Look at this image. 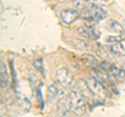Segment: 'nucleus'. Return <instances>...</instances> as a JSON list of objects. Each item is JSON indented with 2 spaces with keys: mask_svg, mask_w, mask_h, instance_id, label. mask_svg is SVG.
Here are the masks:
<instances>
[{
  "mask_svg": "<svg viewBox=\"0 0 125 117\" xmlns=\"http://www.w3.org/2000/svg\"><path fill=\"white\" fill-rule=\"evenodd\" d=\"M77 34L78 36L83 38V39H91L92 40V29L91 26L88 25H81L77 28Z\"/></svg>",
  "mask_w": 125,
  "mask_h": 117,
  "instance_id": "obj_10",
  "label": "nucleus"
},
{
  "mask_svg": "<svg viewBox=\"0 0 125 117\" xmlns=\"http://www.w3.org/2000/svg\"><path fill=\"white\" fill-rule=\"evenodd\" d=\"M33 66L39 72L41 73H44V66H43V60L42 58H38L33 62Z\"/></svg>",
  "mask_w": 125,
  "mask_h": 117,
  "instance_id": "obj_15",
  "label": "nucleus"
},
{
  "mask_svg": "<svg viewBox=\"0 0 125 117\" xmlns=\"http://www.w3.org/2000/svg\"><path fill=\"white\" fill-rule=\"evenodd\" d=\"M83 60L84 61L85 64L91 65V66H93V67H97V66H99L98 62H97V60H96V58L91 56V54H83Z\"/></svg>",
  "mask_w": 125,
  "mask_h": 117,
  "instance_id": "obj_12",
  "label": "nucleus"
},
{
  "mask_svg": "<svg viewBox=\"0 0 125 117\" xmlns=\"http://www.w3.org/2000/svg\"><path fill=\"white\" fill-rule=\"evenodd\" d=\"M74 46L78 49V50H88L90 48V44L87 41H75L74 42Z\"/></svg>",
  "mask_w": 125,
  "mask_h": 117,
  "instance_id": "obj_14",
  "label": "nucleus"
},
{
  "mask_svg": "<svg viewBox=\"0 0 125 117\" xmlns=\"http://www.w3.org/2000/svg\"><path fill=\"white\" fill-rule=\"evenodd\" d=\"M55 77L57 83L62 86H69L70 83L72 82V75L71 72L69 71L67 68H60L57 69V71L55 73Z\"/></svg>",
  "mask_w": 125,
  "mask_h": 117,
  "instance_id": "obj_4",
  "label": "nucleus"
},
{
  "mask_svg": "<svg viewBox=\"0 0 125 117\" xmlns=\"http://www.w3.org/2000/svg\"><path fill=\"white\" fill-rule=\"evenodd\" d=\"M78 17H80V14L75 10H64L61 12V18L66 24H71L77 20Z\"/></svg>",
  "mask_w": 125,
  "mask_h": 117,
  "instance_id": "obj_7",
  "label": "nucleus"
},
{
  "mask_svg": "<svg viewBox=\"0 0 125 117\" xmlns=\"http://www.w3.org/2000/svg\"><path fill=\"white\" fill-rule=\"evenodd\" d=\"M62 95V89L60 88L58 84L54 83L52 85L49 86L48 90H47V99L48 100H52L56 97Z\"/></svg>",
  "mask_w": 125,
  "mask_h": 117,
  "instance_id": "obj_8",
  "label": "nucleus"
},
{
  "mask_svg": "<svg viewBox=\"0 0 125 117\" xmlns=\"http://www.w3.org/2000/svg\"><path fill=\"white\" fill-rule=\"evenodd\" d=\"M108 29L111 30V32L117 34V35H123V33H124L123 27L121 26L118 22L113 21V20L108 22Z\"/></svg>",
  "mask_w": 125,
  "mask_h": 117,
  "instance_id": "obj_11",
  "label": "nucleus"
},
{
  "mask_svg": "<svg viewBox=\"0 0 125 117\" xmlns=\"http://www.w3.org/2000/svg\"><path fill=\"white\" fill-rule=\"evenodd\" d=\"M76 87L78 89V91L80 92V94L83 95L85 99H89V100H93L95 99L96 97L95 95L93 94V92L91 91V89L89 88V86L87 84V81H83V80H79L76 83Z\"/></svg>",
  "mask_w": 125,
  "mask_h": 117,
  "instance_id": "obj_6",
  "label": "nucleus"
},
{
  "mask_svg": "<svg viewBox=\"0 0 125 117\" xmlns=\"http://www.w3.org/2000/svg\"><path fill=\"white\" fill-rule=\"evenodd\" d=\"M107 15V12L104 10L102 5H96L92 4L83 9L80 13V18L85 21L94 22V21H100L104 19Z\"/></svg>",
  "mask_w": 125,
  "mask_h": 117,
  "instance_id": "obj_1",
  "label": "nucleus"
},
{
  "mask_svg": "<svg viewBox=\"0 0 125 117\" xmlns=\"http://www.w3.org/2000/svg\"><path fill=\"white\" fill-rule=\"evenodd\" d=\"M37 94L39 95V100L41 101V109H43V97H42V93H41V90L39 89L38 90V93Z\"/></svg>",
  "mask_w": 125,
  "mask_h": 117,
  "instance_id": "obj_16",
  "label": "nucleus"
},
{
  "mask_svg": "<svg viewBox=\"0 0 125 117\" xmlns=\"http://www.w3.org/2000/svg\"><path fill=\"white\" fill-rule=\"evenodd\" d=\"M0 82H1V89H5L9 86L10 80H9V73H7L6 65L4 62L1 61V67H0Z\"/></svg>",
  "mask_w": 125,
  "mask_h": 117,
  "instance_id": "obj_9",
  "label": "nucleus"
},
{
  "mask_svg": "<svg viewBox=\"0 0 125 117\" xmlns=\"http://www.w3.org/2000/svg\"><path fill=\"white\" fill-rule=\"evenodd\" d=\"M71 112L75 115H83L87 112L85 98L80 94L79 91H71L69 93Z\"/></svg>",
  "mask_w": 125,
  "mask_h": 117,
  "instance_id": "obj_2",
  "label": "nucleus"
},
{
  "mask_svg": "<svg viewBox=\"0 0 125 117\" xmlns=\"http://www.w3.org/2000/svg\"><path fill=\"white\" fill-rule=\"evenodd\" d=\"M71 106L70 99L68 97H61L57 103V115L58 116H68L71 114Z\"/></svg>",
  "mask_w": 125,
  "mask_h": 117,
  "instance_id": "obj_5",
  "label": "nucleus"
},
{
  "mask_svg": "<svg viewBox=\"0 0 125 117\" xmlns=\"http://www.w3.org/2000/svg\"><path fill=\"white\" fill-rule=\"evenodd\" d=\"M87 84L89 86V88L91 89V91L93 92V94L95 95V97L99 99H103L105 96L107 94V91L108 89L106 87V84H103V83H100V82L96 81L95 79H91L87 80Z\"/></svg>",
  "mask_w": 125,
  "mask_h": 117,
  "instance_id": "obj_3",
  "label": "nucleus"
},
{
  "mask_svg": "<svg viewBox=\"0 0 125 117\" xmlns=\"http://www.w3.org/2000/svg\"><path fill=\"white\" fill-rule=\"evenodd\" d=\"M16 99V94L14 90H7L4 94V101L6 105H10Z\"/></svg>",
  "mask_w": 125,
  "mask_h": 117,
  "instance_id": "obj_13",
  "label": "nucleus"
}]
</instances>
